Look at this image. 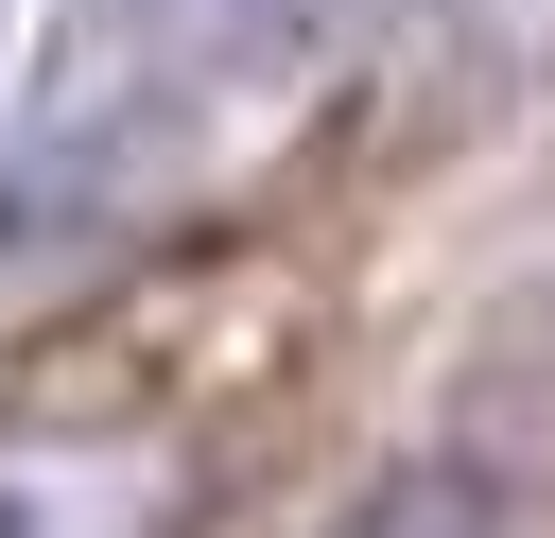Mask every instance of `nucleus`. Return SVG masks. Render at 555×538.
I'll return each mask as SVG.
<instances>
[{
    "label": "nucleus",
    "instance_id": "obj_1",
    "mask_svg": "<svg viewBox=\"0 0 555 538\" xmlns=\"http://www.w3.org/2000/svg\"><path fill=\"white\" fill-rule=\"evenodd\" d=\"M156 174H173V156H156L139 121H52L35 156H0V278H35V260H69V243H104Z\"/></svg>",
    "mask_w": 555,
    "mask_h": 538
},
{
    "label": "nucleus",
    "instance_id": "obj_2",
    "mask_svg": "<svg viewBox=\"0 0 555 538\" xmlns=\"http://www.w3.org/2000/svg\"><path fill=\"white\" fill-rule=\"evenodd\" d=\"M330 538H520V469H486V451H399V469L347 486Z\"/></svg>",
    "mask_w": 555,
    "mask_h": 538
},
{
    "label": "nucleus",
    "instance_id": "obj_3",
    "mask_svg": "<svg viewBox=\"0 0 555 538\" xmlns=\"http://www.w3.org/2000/svg\"><path fill=\"white\" fill-rule=\"evenodd\" d=\"M139 521V469H52V451H0V538H121Z\"/></svg>",
    "mask_w": 555,
    "mask_h": 538
},
{
    "label": "nucleus",
    "instance_id": "obj_4",
    "mask_svg": "<svg viewBox=\"0 0 555 538\" xmlns=\"http://www.w3.org/2000/svg\"><path fill=\"white\" fill-rule=\"evenodd\" d=\"M451 52L520 87V69H555V0H451Z\"/></svg>",
    "mask_w": 555,
    "mask_h": 538
}]
</instances>
